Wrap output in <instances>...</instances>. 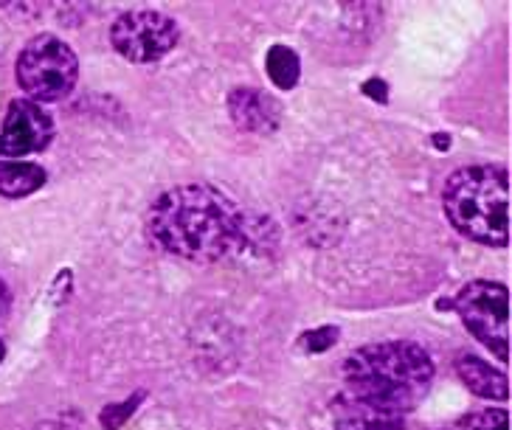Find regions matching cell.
<instances>
[{
    "label": "cell",
    "instance_id": "cell-1",
    "mask_svg": "<svg viewBox=\"0 0 512 430\" xmlns=\"http://www.w3.org/2000/svg\"><path fill=\"white\" fill-rule=\"evenodd\" d=\"M147 234L169 256L211 265L248 242V220L240 206L214 186L186 183L152 203Z\"/></svg>",
    "mask_w": 512,
    "mask_h": 430
},
{
    "label": "cell",
    "instance_id": "cell-2",
    "mask_svg": "<svg viewBox=\"0 0 512 430\" xmlns=\"http://www.w3.org/2000/svg\"><path fill=\"white\" fill-rule=\"evenodd\" d=\"M434 360L411 341L372 343L344 360V388L406 416L434 386Z\"/></svg>",
    "mask_w": 512,
    "mask_h": 430
},
{
    "label": "cell",
    "instance_id": "cell-3",
    "mask_svg": "<svg viewBox=\"0 0 512 430\" xmlns=\"http://www.w3.org/2000/svg\"><path fill=\"white\" fill-rule=\"evenodd\" d=\"M445 214L462 237L498 245L510 242V178L498 166H465L442 192Z\"/></svg>",
    "mask_w": 512,
    "mask_h": 430
},
{
    "label": "cell",
    "instance_id": "cell-4",
    "mask_svg": "<svg viewBox=\"0 0 512 430\" xmlns=\"http://www.w3.org/2000/svg\"><path fill=\"white\" fill-rule=\"evenodd\" d=\"M79 60L54 34H40L17 57V82L31 102H60L76 88Z\"/></svg>",
    "mask_w": 512,
    "mask_h": 430
},
{
    "label": "cell",
    "instance_id": "cell-5",
    "mask_svg": "<svg viewBox=\"0 0 512 430\" xmlns=\"http://www.w3.org/2000/svg\"><path fill=\"white\" fill-rule=\"evenodd\" d=\"M456 312L476 341L501 360H510V293L504 284H465L456 296Z\"/></svg>",
    "mask_w": 512,
    "mask_h": 430
},
{
    "label": "cell",
    "instance_id": "cell-6",
    "mask_svg": "<svg viewBox=\"0 0 512 430\" xmlns=\"http://www.w3.org/2000/svg\"><path fill=\"white\" fill-rule=\"evenodd\" d=\"M178 40H181L178 23L152 9L124 12L110 26V43L116 48V54L136 65L158 62L178 45Z\"/></svg>",
    "mask_w": 512,
    "mask_h": 430
},
{
    "label": "cell",
    "instance_id": "cell-7",
    "mask_svg": "<svg viewBox=\"0 0 512 430\" xmlns=\"http://www.w3.org/2000/svg\"><path fill=\"white\" fill-rule=\"evenodd\" d=\"M54 138V119L37 102L15 99L0 130V155L17 161L34 152H43Z\"/></svg>",
    "mask_w": 512,
    "mask_h": 430
},
{
    "label": "cell",
    "instance_id": "cell-8",
    "mask_svg": "<svg viewBox=\"0 0 512 430\" xmlns=\"http://www.w3.org/2000/svg\"><path fill=\"white\" fill-rule=\"evenodd\" d=\"M335 430H400L403 414L366 400L361 394L341 388L330 402Z\"/></svg>",
    "mask_w": 512,
    "mask_h": 430
},
{
    "label": "cell",
    "instance_id": "cell-9",
    "mask_svg": "<svg viewBox=\"0 0 512 430\" xmlns=\"http://www.w3.org/2000/svg\"><path fill=\"white\" fill-rule=\"evenodd\" d=\"M228 113L245 133H273L279 127V104L254 88L231 90Z\"/></svg>",
    "mask_w": 512,
    "mask_h": 430
},
{
    "label": "cell",
    "instance_id": "cell-10",
    "mask_svg": "<svg viewBox=\"0 0 512 430\" xmlns=\"http://www.w3.org/2000/svg\"><path fill=\"white\" fill-rule=\"evenodd\" d=\"M456 374L462 377L465 383L476 397H484V400H507L510 397V383H507V374H501L496 366H490L482 357L470 355V352H462L456 357Z\"/></svg>",
    "mask_w": 512,
    "mask_h": 430
},
{
    "label": "cell",
    "instance_id": "cell-11",
    "mask_svg": "<svg viewBox=\"0 0 512 430\" xmlns=\"http://www.w3.org/2000/svg\"><path fill=\"white\" fill-rule=\"evenodd\" d=\"M46 183L43 166L26 164V161H0V197L20 200L29 197Z\"/></svg>",
    "mask_w": 512,
    "mask_h": 430
},
{
    "label": "cell",
    "instance_id": "cell-12",
    "mask_svg": "<svg viewBox=\"0 0 512 430\" xmlns=\"http://www.w3.org/2000/svg\"><path fill=\"white\" fill-rule=\"evenodd\" d=\"M268 76H271L276 88H296L299 76H302V62L296 57V51H290L287 45H273L268 51Z\"/></svg>",
    "mask_w": 512,
    "mask_h": 430
},
{
    "label": "cell",
    "instance_id": "cell-13",
    "mask_svg": "<svg viewBox=\"0 0 512 430\" xmlns=\"http://www.w3.org/2000/svg\"><path fill=\"white\" fill-rule=\"evenodd\" d=\"M445 430H510V416L501 408H482V411L459 416L451 428Z\"/></svg>",
    "mask_w": 512,
    "mask_h": 430
},
{
    "label": "cell",
    "instance_id": "cell-14",
    "mask_svg": "<svg viewBox=\"0 0 512 430\" xmlns=\"http://www.w3.org/2000/svg\"><path fill=\"white\" fill-rule=\"evenodd\" d=\"M335 341H338V329L335 327L313 329V332H307L302 338V349L304 352H310V355H321V352H327Z\"/></svg>",
    "mask_w": 512,
    "mask_h": 430
},
{
    "label": "cell",
    "instance_id": "cell-15",
    "mask_svg": "<svg viewBox=\"0 0 512 430\" xmlns=\"http://www.w3.org/2000/svg\"><path fill=\"white\" fill-rule=\"evenodd\" d=\"M363 93H369V96H375L377 102H383V99H386V85H383L380 79H372V82L363 85Z\"/></svg>",
    "mask_w": 512,
    "mask_h": 430
},
{
    "label": "cell",
    "instance_id": "cell-16",
    "mask_svg": "<svg viewBox=\"0 0 512 430\" xmlns=\"http://www.w3.org/2000/svg\"><path fill=\"white\" fill-rule=\"evenodd\" d=\"M6 307H9V290H6V284L0 282V315L6 312Z\"/></svg>",
    "mask_w": 512,
    "mask_h": 430
},
{
    "label": "cell",
    "instance_id": "cell-17",
    "mask_svg": "<svg viewBox=\"0 0 512 430\" xmlns=\"http://www.w3.org/2000/svg\"><path fill=\"white\" fill-rule=\"evenodd\" d=\"M437 144H439V149H445L448 147V138H445V135H437Z\"/></svg>",
    "mask_w": 512,
    "mask_h": 430
},
{
    "label": "cell",
    "instance_id": "cell-18",
    "mask_svg": "<svg viewBox=\"0 0 512 430\" xmlns=\"http://www.w3.org/2000/svg\"><path fill=\"white\" fill-rule=\"evenodd\" d=\"M3 355H6V346H3V341H0V360H3Z\"/></svg>",
    "mask_w": 512,
    "mask_h": 430
}]
</instances>
